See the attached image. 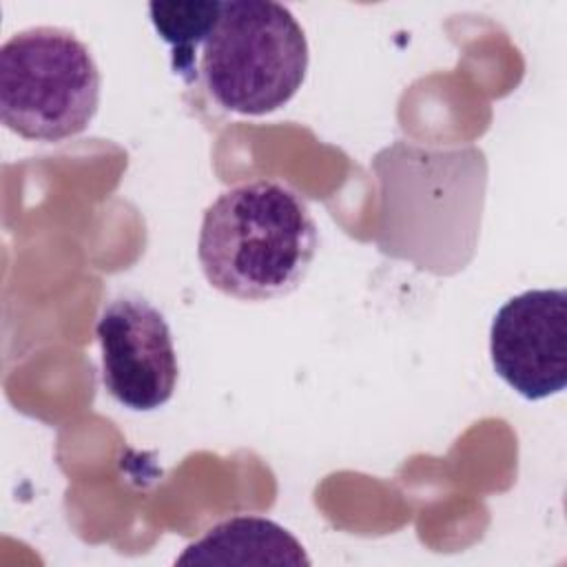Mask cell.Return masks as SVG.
<instances>
[{
  "label": "cell",
  "instance_id": "1",
  "mask_svg": "<svg viewBox=\"0 0 567 567\" xmlns=\"http://www.w3.org/2000/svg\"><path fill=\"white\" fill-rule=\"evenodd\" d=\"M317 248V221L301 193L259 177L221 190L204 210L197 259L221 295L270 301L299 288Z\"/></svg>",
  "mask_w": 567,
  "mask_h": 567
},
{
  "label": "cell",
  "instance_id": "2",
  "mask_svg": "<svg viewBox=\"0 0 567 567\" xmlns=\"http://www.w3.org/2000/svg\"><path fill=\"white\" fill-rule=\"evenodd\" d=\"M308 40L292 11L272 0H228L202 44L208 95L239 115L286 106L308 73Z\"/></svg>",
  "mask_w": 567,
  "mask_h": 567
},
{
  "label": "cell",
  "instance_id": "3",
  "mask_svg": "<svg viewBox=\"0 0 567 567\" xmlns=\"http://www.w3.org/2000/svg\"><path fill=\"white\" fill-rule=\"evenodd\" d=\"M102 75L69 29L31 27L0 47V117L24 140L62 142L93 122Z\"/></svg>",
  "mask_w": 567,
  "mask_h": 567
},
{
  "label": "cell",
  "instance_id": "4",
  "mask_svg": "<svg viewBox=\"0 0 567 567\" xmlns=\"http://www.w3.org/2000/svg\"><path fill=\"white\" fill-rule=\"evenodd\" d=\"M95 337L102 348V383L124 408L151 412L171 401L179 363L166 317L144 297L122 295L104 303Z\"/></svg>",
  "mask_w": 567,
  "mask_h": 567
},
{
  "label": "cell",
  "instance_id": "5",
  "mask_svg": "<svg viewBox=\"0 0 567 567\" xmlns=\"http://www.w3.org/2000/svg\"><path fill=\"white\" fill-rule=\"evenodd\" d=\"M494 372L523 399L540 401L567 385V290L538 288L507 299L489 328Z\"/></svg>",
  "mask_w": 567,
  "mask_h": 567
},
{
  "label": "cell",
  "instance_id": "6",
  "mask_svg": "<svg viewBox=\"0 0 567 567\" xmlns=\"http://www.w3.org/2000/svg\"><path fill=\"white\" fill-rule=\"evenodd\" d=\"M175 565H288L308 567L303 545L279 523L261 516H235L186 545Z\"/></svg>",
  "mask_w": 567,
  "mask_h": 567
},
{
  "label": "cell",
  "instance_id": "7",
  "mask_svg": "<svg viewBox=\"0 0 567 567\" xmlns=\"http://www.w3.org/2000/svg\"><path fill=\"white\" fill-rule=\"evenodd\" d=\"M221 2H151V22L159 38L173 47L175 73L190 80L195 71V51L210 33Z\"/></svg>",
  "mask_w": 567,
  "mask_h": 567
}]
</instances>
